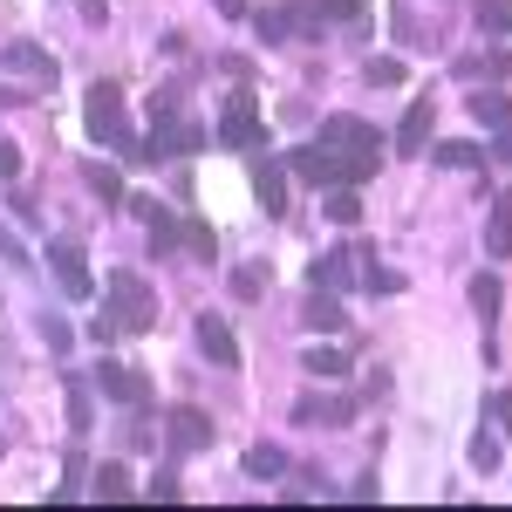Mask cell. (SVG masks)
<instances>
[{"label": "cell", "mask_w": 512, "mask_h": 512, "mask_svg": "<svg viewBox=\"0 0 512 512\" xmlns=\"http://www.w3.org/2000/svg\"><path fill=\"white\" fill-rule=\"evenodd\" d=\"M48 274L62 280V294H69V301H89V294H96V280H89V260H82L76 239H55V246H48Z\"/></svg>", "instance_id": "cell-4"}, {"label": "cell", "mask_w": 512, "mask_h": 512, "mask_svg": "<svg viewBox=\"0 0 512 512\" xmlns=\"http://www.w3.org/2000/svg\"><path fill=\"white\" fill-rule=\"evenodd\" d=\"M465 294H472V308H478V315H485V321H499V294H506V287H499V280H492V274H478L472 287H465Z\"/></svg>", "instance_id": "cell-20"}, {"label": "cell", "mask_w": 512, "mask_h": 512, "mask_svg": "<svg viewBox=\"0 0 512 512\" xmlns=\"http://www.w3.org/2000/svg\"><path fill=\"white\" fill-rule=\"evenodd\" d=\"M287 171H301V178L321 185V192H328V185H349V171H342V158H335L328 144H301V151L287 158Z\"/></svg>", "instance_id": "cell-8"}, {"label": "cell", "mask_w": 512, "mask_h": 512, "mask_svg": "<svg viewBox=\"0 0 512 512\" xmlns=\"http://www.w3.org/2000/svg\"><path fill=\"white\" fill-rule=\"evenodd\" d=\"M321 14H335V21H355V14H362V0H315Z\"/></svg>", "instance_id": "cell-29"}, {"label": "cell", "mask_w": 512, "mask_h": 512, "mask_svg": "<svg viewBox=\"0 0 512 512\" xmlns=\"http://www.w3.org/2000/svg\"><path fill=\"white\" fill-rule=\"evenodd\" d=\"M472 117L506 130V123H512V96H499V89H472Z\"/></svg>", "instance_id": "cell-15"}, {"label": "cell", "mask_w": 512, "mask_h": 512, "mask_svg": "<svg viewBox=\"0 0 512 512\" xmlns=\"http://www.w3.org/2000/svg\"><path fill=\"white\" fill-rule=\"evenodd\" d=\"M0 178H21V151H14L7 137H0Z\"/></svg>", "instance_id": "cell-31"}, {"label": "cell", "mask_w": 512, "mask_h": 512, "mask_svg": "<svg viewBox=\"0 0 512 512\" xmlns=\"http://www.w3.org/2000/svg\"><path fill=\"white\" fill-rule=\"evenodd\" d=\"M82 123H89L96 144H110V151H137V144H130V110H123L117 82H96V89L82 96Z\"/></svg>", "instance_id": "cell-2"}, {"label": "cell", "mask_w": 512, "mask_h": 512, "mask_svg": "<svg viewBox=\"0 0 512 512\" xmlns=\"http://www.w3.org/2000/svg\"><path fill=\"white\" fill-rule=\"evenodd\" d=\"M0 62H7V69H21V76H28V82H48V76H55V62L41 55L35 41H14V48H7Z\"/></svg>", "instance_id": "cell-12"}, {"label": "cell", "mask_w": 512, "mask_h": 512, "mask_svg": "<svg viewBox=\"0 0 512 512\" xmlns=\"http://www.w3.org/2000/svg\"><path fill=\"white\" fill-rule=\"evenodd\" d=\"M185 239H192V253H198V260H212V253H219V246H212V233H205V226H185Z\"/></svg>", "instance_id": "cell-30"}, {"label": "cell", "mask_w": 512, "mask_h": 512, "mask_svg": "<svg viewBox=\"0 0 512 512\" xmlns=\"http://www.w3.org/2000/svg\"><path fill=\"white\" fill-rule=\"evenodd\" d=\"M485 253L492 260L512 253V198H492V212H485Z\"/></svg>", "instance_id": "cell-11"}, {"label": "cell", "mask_w": 512, "mask_h": 512, "mask_svg": "<svg viewBox=\"0 0 512 512\" xmlns=\"http://www.w3.org/2000/svg\"><path fill=\"white\" fill-rule=\"evenodd\" d=\"M198 349H205V362H219V369H239V342L219 315H198Z\"/></svg>", "instance_id": "cell-9"}, {"label": "cell", "mask_w": 512, "mask_h": 512, "mask_svg": "<svg viewBox=\"0 0 512 512\" xmlns=\"http://www.w3.org/2000/svg\"><path fill=\"white\" fill-rule=\"evenodd\" d=\"M212 14H219V21H239V14H246V0H212Z\"/></svg>", "instance_id": "cell-33"}, {"label": "cell", "mask_w": 512, "mask_h": 512, "mask_svg": "<svg viewBox=\"0 0 512 512\" xmlns=\"http://www.w3.org/2000/svg\"><path fill=\"white\" fill-rule=\"evenodd\" d=\"M362 82H369V89H396V82H403V62H396V55H369V62H362Z\"/></svg>", "instance_id": "cell-18"}, {"label": "cell", "mask_w": 512, "mask_h": 512, "mask_svg": "<svg viewBox=\"0 0 512 512\" xmlns=\"http://www.w3.org/2000/svg\"><path fill=\"white\" fill-rule=\"evenodd\" d=\"M315 376H349V349H328V342H315V349L301 355Z\"/></svg>", "instance_id": "cell-19"}, {"label": "cell", "mask_w": 512, "mask_h": 512, "mask_svg": "<svg viewBox=\"0 0 512 512\" xmlns=\"http://www.w3.org/2000/svg\"><path fill=\"white\" fill-rule=\"evenodd\" d=\"M478 28H485V35H506L512 28V0H478Z\"/></svg>", "instance_id": "cell-21"}, {"label": "cell", "mask_w": 512, "mask_h": 512, "mask_svg": "<svg viewBox=\"0 0 512 512\" xmlns=\"http://www.w3.org/2000/svg\"><path fill=\"white\" fill-rule=\"evenodd\" d=\"M301 321L321 328V335H335V328H342V301H335V294H315V301L301 308Z\"/></svg>", "instance_id": "cell-16"}, {"label": "cell", "mask_w": 512, "mask_h": 512, "mask_svg": "<svg viewBox=\"0 0 512 512\" xmlns=\"http://www.w3.org/2000/svg\"><path fill=\"white\" fill-rule=\"evenodd\" d=\"M260 280H267L260 267H239V274H233V294H239V301H260Z\"/></svg>", "instance_id": "cell-26"}, {"label": "cell", "mask_w": 512, "mask_h": 512, "mask_svg": "<svg viewBox=\"0 0 512 512\" xmlns=\"http://www.w3.org/2000/svg\"><path fill=\"white\" fill-rule=\"evenodd\" d=\"M164 437H171V451H205V444H212V417H205L198 403H171Z\"/></svg>", "instance_id": "cell-6"}, {"label": "cell", "mask_w": 512, "mask_h": 512, "mask_svg": "<svg viewBox=\"0 0 512 512\" xmlns=\"http://www.w3.org/2000/svg\"><path fill=\"white\" fill-rule=\"evenodd\" d=\"M431 123H437V96H417L410 110H403V123H396V158H417L424 144H431Z\"/></svg>", "instance_id": "cell-7"}, {"label": "cell", "mask_w": 512, "mask_h": 512, "mask_svg": "<svg viewBox=\"0 0 512 512\" xmlns=\"http://www.w3.org/2000/svg\"><path fill=\"white\" fill-rule=\"evenodd\" d=\"M294 417H301V424H349L355 410L342 403V396H328V403H321V396H301V403H294Z\"/></svg>", "instance_id": "cell-13"}, {"label": "cell", "mask_w": 512, "mask_h": 512, "mask_svg": "<svg viewBox=\"0 0 512 512\" xmlns=\"http://www.w3.org/2000/svg\"><path fill=\"white\" fill-rule=\"evenodd\" d=\"M253 28H260L267 41H287V35H294V14H287V7H267V14H260Z\"/></svg>", "instance_id": "cell-22"}, {"label": "cell", "mask_w": 512, "mask_h": 512, "mask_svg": "<svg viewBox=\"0 0 512 512\" xmlns=\"http://www.w3.org/2000/svg\"><path fill=\"white\" fill-rule=\"evenodd\" d=\"M253 198H260V212H274V219H280V212H287V171L260 158V164H253Z\"/></svg>", "instance_id": "cell-10"}, {"label": "cell", "mask_w": 512, "mask_h": 512, "mask_svg": "<svg viewBox=\"0 0 512 512\" xmlns=\"http://www.w3.org/2000/svg\"><path fill=\"white\" fill-rule=\"evenodd\" d=\"M492 417H499V424L512 431V390H499V396H492Z\"/></svg>", "instance_id": "cell-32"}, {"label": "cell", "mask_w": 512, "mask_h": 512, "mask_svg": "<svg viewBox=\"0 0 512 512\" xmlns=\"http://www.w3.org/2000/svg\"><path fill=\"white\" fill-rule=\"evenodd\" d=\"M41 335H48L55 349H69V342H76V335H69V321H55V315H41Z\"/></svg>", "instance_id": "cell-28"}, {"label": "cell", "mask_w": 512, "mask_h": 512, "mask_svg": "<svg viewBox=\"0 0 512 512\" xmlns=\"http://www.w3.org/2000/svg\"><path fill=\"white\" fill-rule=\"evenodd\" d=\"M321 144L342 158V171H349V185H362L376 164H383V137L369 130L362 117H328V130H321Z\"/></svg>", "instance_id": "cell-1"}, {"label": "cell", "mask_w": 512, "mask_h": 512, "mask_svg": "<svg viewBox=\"0 0 512 512\" xmlns=\"http://www.w3.org/2000/svg\"><path fill=\"white\" fill-rule=\"evenodd\" d=\"M246 472L253 478H280L287 472V451H280V444H253V451H246Z\"/></svg>", "instance_id": "cell-17"}, {"label": "cell", "mask_w": 512, "mask_h": 512, "mask_svg": "<svg viewBox=\"0 0 512 512\" xmlns=\"http://www.w3.org/2000/svg\"><path fill=\"white\" fill-rule=\"evenodd\" d=\"M499 151H512V123H506V130H499Z\"/></svg>", "instance_id": "cell-34"}, {"label": "cell", "mask_w": 512, "mask_h": 512, "mask_svg": "<svg viewBox=\"0 0 512 512\" xmlns=\"http://www.w3.org/2000/svg\"><path fill=\"white\" fill-rule=\"evenodd\" d=\"M96 492H103V499H123V492H130V472H123V465H103V472H96Z\"/></svg>", "instance_id": "cell-25"}, {"label": "cell", "mask_w": 512, "mask_h": 512, "mask_svg": "<svg viewBox=\"0 0 512 512\" xmlns=\"http://www.w3.org/2000/svg\"><path fill=\"white\" fill-rule=\"evenodd\" d=\"M437 164H444V171H485V151L465 144V137H451V144H437Z\"/></svg>", "instance_id": "cell-14"}, {"label": "cell", "mask_w": 512, "mask_h": 512, "mask_svg": "<svg viewBox=\"0 0 512 512\" xmlns=\"http://www.w3.org/2000/svg\"><path fill=\"white\" fill-rule=\"evenodd\" d=\"M219 144H239V151H253V144H260V110H253V89H233V103H226V117H219Z\"/></svg>", "instance_id": "cell-5"}, {"label": "cell", "mask_w": 512, "mask_h": 512, "mask_svg": "<svg viewBox=\"0 0 512 512\" xmlns=\"http://www.w3.org/2000/svg\"><path fill=\"white\" fill-rule=\"evenodd\" d=\"M110 321L130 328V335H144V328L158 321V301H151V287L137 274H110Z\"/></svg>", "instance_id": "cell-3"}, {"label": "cell", "mask_w": 512, "mask_h": 512, "mask_svg": "<svg viewBox=\"0 0 512 512\" xmlns=\"http://www.w3.org/2000/svg\"><path fill=\"white\" fill-rule=\"evenodd\" d=\"M369 294H403V274H383V267H369Z\"/></svg>", "instance_id": "cell-27"}, {"label": "cell", "mask_w": 512, "mask_h": 512, "mask_svg": "<svg viewBox=\"0 0 512 512\" xmlns=\"http://www.w3.org/2000/svg\"><path fill=\"white\" fill-rule=\"evenodd\" d=\"M328 219H335V226H355V219H362V198L355 192H328Z\"/></svg>", "instance_id": "cell-23"}, {"label": "cell", "mask_w": 512, "mask_h": 512, "mask_svg": "<svg viewBox=\"0 0 512 512\" xmlns=\"http://www.w3.org/2000/svg\"><path fill=\"white\" fill-rule=\"evenodd\" d=\"M82 178L96 185V198H110V205H117V198H123V178H117V171H103V164H89Z\"/></svg>", "instance_id": "cell-24"}]
</instances>
